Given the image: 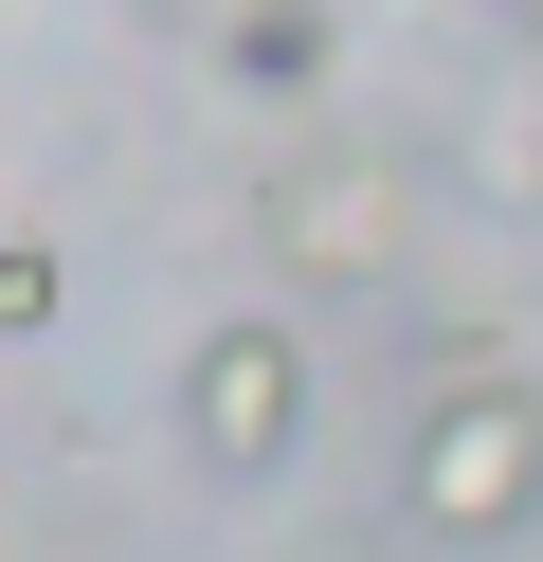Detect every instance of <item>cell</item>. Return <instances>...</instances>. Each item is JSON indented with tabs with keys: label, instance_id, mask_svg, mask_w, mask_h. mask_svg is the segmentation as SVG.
<instances>
[{
	"label": "cell",
	"instance_id": "7a4b0ae2",
	"mask_svg": "<svg viewBox=\"0 0 543 562\" xmlns=\"http://www.w3.org/2000/svg\"><path fill=\"white\" fill-rule=\"evenodd\" d=\"M253 236H272L290 291H398V255H417V182H398V164H272Z\"/></svg>",
	"mask_w": 543,
	"mask_h": 562
},
{
	"label": "cell",
	"instance_id": "277c9868",
	"mask_svg": "<svg viewBox=\"0 0 543 562\" xmlns=\"http://www.w3.org/2000/svg\"><path fill=\"white\" fill-rule=\"evenodd\" d=\"M326 55H344V37H326V0H236L217 74H236V91H326Z\"/></svg>",
	"mask_w": 543,
	"mask_h": 562
},
{
	"label": "cell",
	"instance_id": "3957f363",
	"mask_svg": "<svg viewBox=\"0 0 543 562\" xmlns=\"http://www.w3.org/2000/svg\"><path fill=\"white\" fill-rule=\"evenodd\" d=\"M290 436H308V345H290V308H236V327L181 345V453H200V472H272Z\"/></svg>",
	"mask_w": 543,
	"mask_h": 562
},
{
	"label": "cell",
	"instance_id": "5b68a950",
	"mask_svg": "<svg viewBox=\"0 0 543 562\" xmlns=\"http://www.w3.org/2000/svg\"><path fill=\"white\" fill-rule=\"evenodd\" d=\"M55 291H72V272H55V236H0V345H36V327H55Z\"/></svg>",
	"mask_w": 543,
	"mask_h": 562
},
{
	"label": "cell",
	"instance_id": "6da1fadb",
	"mask_svg": "<svg viewBox=\"0 0 543 562\" xmlns=\"http://www.w3.org/2000/svg\"><path fill=\"white\" fill-rule=\"evenodd\" d=\"M398 508H417L434 544H525V526H543V381H507V363H453V381L417 400Z\"/></svg>",
	"mask_w": 543,
	"mask_h": 562
}]
</instances>
